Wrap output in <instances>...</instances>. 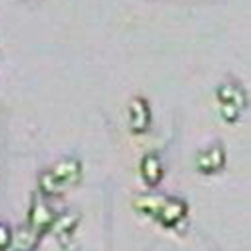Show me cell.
<instances>
[{"label": "cell", "instance_id": "1", "mask_svg": "<svg viewBox=\"0 0 251 251\" xmlns=\"http://www.w3.org/2000/svg\"><path fill=\"white\" fill-rule=\"evenodd\" d=\"M56 215L58 213L52 209L49 199L43 197V195H38V193H34L32 199H30V207H28V221H26V225L45 237L47 233H50Z\"/></svg>", "mask_w": 251, "mask_h": 251}, {"label": "cell", "instance_id": "2", "mask_svg": "<svg viewBox=\"0 0 251 251\" xmlns=\"http://www.w3.org/2000/svg\"><path fill=\"white\" fill-rule=\"evenodd\" d=\"M187 213H189V205L185 203V199H181V197H165L155 221H159L163 227L175 229L187 219Z\"/></svg>", "mask_w": 251, "mask_h": 251}, {"label": "cell", "instance_id": "3", "mask_svg": "<svg viewBox=\"0 0 251 251\" xmlns=\"http://www.w3.org/2000/svg\"><path fill=\"white\" fill-rule=\"evenodd\" d=\"M225 147L221 143H213L211 147L201 149L195 155V169L203 175H215L225 167Z\"/></svg>", "mask_w": 251, "mask_h": 251}, {"label": "cell", "instance_id": "4", "mask_svg": "<svg viewBox=\"0 0 251 251\" xmlns=\"http://www.w3.org/2000/svg\"><path fill=\"white\" fill-rule=\"evenodd\" d=\"M129 129L133 135H145L151 129V107L147 99L135 97L129 102Z\"/></svg>", "mask_w": 251, "mask_h": 251}, {"label": "cell", "instance_id": "5", "mask_svg": "<svg viewBox=\"0 0 251 251\" xmlns=\"http://www.w3.org/2000/svg\"><path fill=\"white\" fill-rule=\"evenodd\" d=\"M52 175L65 185V189L69 187L76 185L80 181V175H82V163L76 159V157H62L60 161H56L52 167H50Z\"/></svg>", "mask_w": 251, "mask_h": 251}, {"label": "cell", "instance_id": "6", "mask_svg": "<svg viewBox=\"0 0 251 251\" xmlns=\"http://www.w3.org/2000/svg\"><path fill=\"white\" fill-rule=\"evenodd\" d=\"M139 171H141V177H143L145 185L157 187L163 181V175H165V165H163L161 155L155 153V151L145 153L143 159H141V165H139Z\"/></svg>", "mask_w": 251, "mask_h": 251}, {"label": "cell", "instance_id": "7", "mask_svg": "<svg viewBox=\"0 0 251 251\" xmlns=\"http://www.w3.org/2000/svg\"><path fill=\"white\" fill-rule=\"evenodd\" d=\"M78 223H80V215H78L76 211H65V213L56 215L50 231L56 235V239H58L62 245L69 247V243H71V239H73V235H75V231H76Z\"/></svg>", "mask_w": 251, "mask_h": 251}, {"label": "cell", "instance_id": "8", "mask_svg": "<svg viewBox=\"0 0 251 251\" xmlns=\"http://www.w3.org/2000/svg\"><path fill=\"white\" fill-rule=\"evenodd\" d=\"M215 95H217L219 104H231V107H235L239 111H243L247 104V95L237 82H223V85L217 87Z\"/></svg>", "mask_w": 251, "mask_h": 251}, {"label": "cell", "instance_id": "9", "mask_svg": "<svg viewBox=\"0 0 251 251\" xmlns=\"http://www.w3.org/2000/svg\"><path fill=\"white\" fill-rule=\"evenodd\" d=\"M40 241H43V235L36 233L28 225H23V227H18L16 231H12L10 249L12 251H34L40 245Z\"/></svg>", "mask_w": 251, "mask_h": 251}, {"label": "cell", "instance_id": "10", "mask_svg": "<svg viewBox=\"0 0 251 251\" xmlns=\"http://www.w3.org/2000/svg\"><path fill=\"white\" fill-rule=\"evenodd\" d=\"M165 197L167 195H159V193H143V195H137L133 199V207L137 209L139 213L155 219L161 205H163V201H165Z\"/></svg>", "mask_w": 251, "mask_h": 251}, {"label": "cell", "instance_id": "11", "mask_svg": "<svg viewBox=\"0 0 251 251\" xmlns=\"http://www.w3.org/2000/svg\"><path fill=\"white\" fill-rule=\"evenodd\" d=\"M62 191H65V185H62L50 169L43 171V173H38V195H43V197H56L60 195Z\"/></svg>", "mask_w": 251, "mask_h": 251}, {"label": "cell", "instance_id": "12", "mask_svg": "<svg viewBox=\"0 0 251 251\" xmlns=\"http://www.w3.org/2000/svg\"><path fill=\"white\" fill-rule=\"evenodd\" d=\"M219 115L225 123H237L241 117V111L231 107V104H219Z\"/></svg>", "mask_w": 251, "mask_h": 251}, {"label": "cell", "instance_id": "13", "mask_svg": "<svg viewBox=\"0 0 251 251\" xmlns=\"http://www.w3.org/2000/svg\"><path fill=\"white\" fill-rule=\"evenodd\" d=\"M12 243V227L0 221V251H6Z\"/></svg>", "mask_w": 251, "mask_h": 251}]
</instances>
